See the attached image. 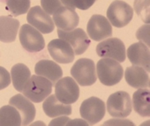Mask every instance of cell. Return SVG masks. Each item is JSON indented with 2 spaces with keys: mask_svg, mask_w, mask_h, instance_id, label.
Masks as SVG:
<instances>
[{
  "mask_svg": "<svg viewBox=\"0 0 150 126\" xmlns=\"http://www.w3.org/2000/svg\"><path fill=\"white\" fill-rule=\"evenodd\" d=\"M71 74L74 80L81 87L92 86L97 80L94 62L86 58H80L74 63Z\"/></svg>",
  "mask_w": 150,
  "mask_h": 126,
  "instance_id": "obj_3",
  "label": "cell"
},
{
  "mask_svg": "<svg viewBox=\"0 0 150 126\" xmlns=\"http://www.w3.org/2000/svg\"><path fill=\"white\" fill-rule=\"evenodd\" d=\"M9 105H12L19 111L22 124L21 125H28L36 117V108L34 104L24 95L17 94L9 99Z\"/></svg>",
  "mask_w": 150,
  "mask_h": 126,
  "instance_id": "obj_15",
  "label": "cell"
},
{
  "mask_svg": "<svg viewBox=\"0 0 150 126\" xmlns=\"http://www.w3.org/2000/svg\"><path fill=\"white\" fill-rule=\"evenodd\" d=\"M133 17V9L126 2L115 0L107 9V18L115 27L122 28L131 22Z\"/></svg>",
  "mask_w": 150,
  "mask_h": 126,
  "instance_id": "obj_5",
  "label": "cell"
},
{
  "mask_svg": "<svg viewBox=\"0 0 150 126\" xmlns=\"http://www.w3.org/2000/svg\"><path fill=\"white\" fill-rule=\"evenodd\" d=\"M98 0H73V4L75 8H77L81 10H86L91 8L95 2Z\"/></svg>",
  "mask_w": 150,
  "mask_h": 126,
  "instance_id": "obj_29",
  "label": "cell"
},
{
  "mask_svg": "<svg viewBox=\"0 0 150 126\" xmlns=\"http://www.w3.org/2000/svg\"><path fill=\"white\" fill-rule=\"evenodd\" d=\"M53 85L49 80L40 75H32L24 87L23 95L33 103L43 102L52 92Z\"/></svg>",
  "mask_w": 150,
  "mask_h": 126,
  "instance_id": "obj_2",
  "label": "cell"
},
{
  "mask_svg": "<svg viewBox=\"0 0 150 126\" xmlns=\"http://www.w3.org/2000/svg\"><path fill=\"white\" fill-rule=\"evenodd\" d=\"M97 54L101 58H109L123 63L126 60V47L119 38L113 37L102 41L96 48Z\"/></svg>",
  "mask_w": 150,
  "mask_h": 126,
  "instance_id": "obj_8",
  "label": "cell"
},
{
  "mask_svg": "<svg viewBox=\"0 0 150 126\" xmlns=\"http://www.w3.org/2000/svg\"><path fill=\"white\" fill-rule=\"evenodd\" d=\"M22 120L19 111L12 105H6L0 108V126H20Z\"/></svg>",
  "mask_w": 150,
  "mask_h": 126,
  "instance_id": "obj_23",
  "label": "cell"
},
{
  "mask_svg": "<svg viewBox=\"0 0 150 126\" xmlns=\"http://www.w3.org/2000/svg\"><path fill=\"white\" fill-rule=\"evenodd\" d=\"M35 72L36 75L49 80L53 86L55 85L56 82L63 76V70L61 67L54 61L47 59L40 60L36 63Z\"/></svg>",
  "mask_w": 150,
  "mask_h": 126,
  "instance_id": "obj_17",
  "label": "cell"
},
{
  "mask_svg": "<svg viewBox=\"0 0 150 126\" xmlns=\"http://www.w3.org/2000/svg\"><path fill=\"white\" fill-rule=\"evenodd\" d=\"M42 108L45 114L50 118H55L62 115H71L72 108L71 104H64L59 102L54 95H49L44 99Z\"/></svg>",
  "mask_w": 150,
  "mask_h": 126,
  "instance_id": "obj_19",
  "label": "cell"
},
{
  "mask_svg": "<svg viewBox=\"0 0 150 126\" xmlns=\"http://www.w3.org/2000/svg\"><path fill=\"white\" fill-rule=\"evenodd\" d=\"M47 50L50 56L57 63H71L75 59L73 48L63 39L52 40L47 45Z\"/></svg>",
  "mask_w": 150,
  "mask_h": 126,
  "instance_id": "obj_13",
  "label": "cell"
},
{
  "mask_svg": "<svg viewBox=\"0 0 150 126\" xmlns=\"http://www.w3.org/2000/svg\"><path fill=\"white\" fill-rule=\"evenodd\" d=\"M97 75L100 82L108 87H112L121 80L124 70L122 66L115 59L103 58L97 63Z\"/></svg>",
  "mask_w": 150,
  "mask_h": 126,
  "instance_id": "obj_1",
  "label": "cell"
},
{
  "mask_svg": "<svg viewBox=\"0 0 150 126\" xmlns=\"http://www.w3.org/2000/svg\"><path fill=\"white\" fill-rule=\"evenodd\" d=\"M105 104L98 97L92 96L81 103L80 114L88 125H93L102 120L105 115Z\"/></svg>",
  "mask_w": 150,
  "mask_h": 126,
  "instance_id": "obj_7",
  "label": "cell"
},
{
  "mask_svg": "<svg viewBox=\"0 0 150 126\" xmlns=\"http://www.w3.org/2000/svg\"><path fill=\"white\" fill-rule=\"evenodd\" d=\"M133 108L142 117L150 116V92L148 88H140L132 96Z\"/></svg>",
  "mask_w": 150,
  "mask_h": 126,
  "instance_id": "obj_21",
  "label": "cell"
},
{
  "mask_svg": "<svg viewBox=\"0 0 150 126\" xmlns=\"http://www.w3.org/2000/svg\"><path fill=\"white\" fill-rule=\"evenodd\" d=\"M137 37L141 42H143L147 44V46H149V25H145L141 26V28L137 31Z\"/></svg>",
  "mask_w": 150,
  "mask_h": 126,
  "instance_id": "obj_28",
  "label": "cell"
},
{
  "mask_svg": "<svg viewBox=\"0 0 150 126\" xmlns=\"http://www.w3.org/2000/svg\"><path fill=\"white\" fill-rule=\"evenodd\" d=\"M129 61L136 66H140L147 72L150 70L149 48L142 42L132 44L127 49Z\"/></svg>",
  "mask_w": 150,
  "mask_h": 126,
  "instance_id": "obj_16",
  "label": "cell"
},
{
  "mask_svg": "<svg viewBox=\"0 0 150 126\" xmlns=\"http://www.w3.org/2000/svg\"><path fill=\"white\" fill-rule=\"evenodd\" d=\"M67 125L70 126H74V125H77V126H87L88 124L86 123V121L82 120V119H79V118H76L74 120H70L68 123H67Z\"/></svg>",
  "mask_w": 150,
  "mask_h": 126,
  "instance_id": "obj_32",
  "label": "cell"
},
{
  "mask_svg": "<svg viewBox=\"0 0 150 126\" xmlns=\"http://www.w3.org/2000/svg\"><path fill=\"white\" fill-rule=\"evenodd\" d=\"M11 79L16 91L22 92L24 87L31 77V71L24 63H16L11 69Z\"/></svg>",
  "mask_w": 150,
  "mask_h": 126,
  "instance_id": "obj_22",
  "label": "cell"
},
{
  "mask_svg": "<svg viewBox=\"0 0 150 126\" xmlns=\"http://www.w3.org/2000/svg\"><path fill=\"white\" fill-rule=\"evenodd\" d=\"M58 36L60 39L66 41L75 53V55H81L84 53L91 44V41L88 39V36L82 29L75 28L70 32H64L58 29Z\"/></svg>",
  "mask_w": 150,
  "mask_h": 126,
  "instance_id": "obj_10",
  "label": "cell"
},
{
  "mask_svg": "<svg viewBox=\"0 0 150 126\" xmlns=\"http://www.w3.org/2000/svg\"><path fill=\"white\" fill-rule=\"evenodd\" d=\"M60 2L62 3V4H64V6H67V7H70L75 9V6L73 4V0H60Z\"/></svg>",
  "mask_w": 150,
  "mask_h": 126,
  "instance_id": "obj_33",
  "label": "cell"
},
{
  "mask_svg": "<svg viewBox=\"0 0 150 126\" xmlns=\"http://www.w3.org/2000/svg\"><path fill=\"white\" fill-rule=\"evenodd\" d=\"M134 125L132 121L130 120H120V119H110L106 121L105 124H103V125Z\"/></svg>",
  "mask_w": 150,
  "mask_h": 126,
  "instance_id": "obj_31",
  "label": "cell"
},
{
  "mask_svg": "<svg viewBox=\"0 0 150 126\" xmlns=\"http://www.w3.org/2000/svg\"><path fill=\"white\" fill-rule=\"evenodd\" d=\"M107 110L114 118H127L132 110L130 95L123 91L110 95L107 100Z\"/></svg>",
  "mask_w": 150,
  "mask_h": 126,
  "instance_id": "obj_4",
  "label": "cell"
},
{
  "mask_svg": "<svg viewBox=\"0 0 150 126\" xmlns=\"http://www.w3.org/2000/svg\"><path fill=\"white\" fill-rule=\"evenodd\" d=\"M80 88L71 77L60 78L55 84V96L64 104L75 103L79 98Z\"/></svg>",
  "mask_w": 150,
  "mask_h": 126,
  "instance_id": "obj_9",
  "label": "cell"
},
{
  "mask_svg": "<svg viewBox=\"0 0 150 126\" xmlns=\"http://www.w3.org/2000/svg\"><path fill=\"white\" fill-rule=\"evenodd\" d=\"M11 82L10 75L6 69L0 66V90L5 89Z\"/></svg>",
  "mask_w": 150,
  "mask_h": 126,
  "instance_id": "obj_27",
  "label": "cell"
},
{
  "mask_svg": "<svg viewBox=\"0 0 150 126\" xmlns=\"http://www.w3.org/2000/svg\"><path fill=\"white\" fill-rule=\"evenodd\" d=\"M88 37L93 41L99 42L110 37L113 35L112 26L107 18L100 15H93L87 25Z\"/></svg>",
  "mask_w": 150,
  "mask_h": 126,
  "instance_id": "obj_11",
  "label": "cell"
},
{
  "mask_svg": "<svg viewBox=\"0 0 150 126\" xmlns=\"http://www.w3.org/2000/svg\"><path fill=\"white\" fill-rule=\"evenodd\" d=\"M20 27V22L10 16H0V41L3 42H13Z\"/></svg>",
  "mask_w": 150,
  "mask_h": 126,
  "instance_id": "obj_20",
  "label": "cell"
},
{
  "mask_svg": "<svg viewBox=\"0 0 150 126\" xmlns=\"http://www.w3.org/2000/svg\"><path fill=\"white\" fill-rule=\"evenodd\" d=\"M70 120H71L70 118H68V117H66V115H64V116H62V117H60V118H55V119L52 120V121L50 122L49 125H50V126H53V125H57V126L67 125V123H68V122H69Z\"/></svg>",
  "mask_w": 150,
  "mask_h": 126,
  "instance_id": "obj_30",
  "label": "cell"
},
{
  "mask_svg": "<svg viewBox=\"0 0 150 126\" xmlns=\"http://www.w3.org/2000/svg\"><path fill=\"white\" fill-rule=\"evenodd\" d=\"M134 9L143 22L147 24L149 23V0H135Z\"/></svg>",
  "mask_w": 150,
  "mask_h": 126,
  "instance_id": "obj_25",
  "label": "cell"
},
{
  "mask_svg": "<svg viewBox=\"0 0 150 126\" xmlns=\"http://www.w3.org/2000/svg\"><path fill=\"white\" fill-rule=\"evenodd\" d=\"M7 8L14 17L26 14L31 7V0H7Z\"/></svg>",
  "mask_w": 150,
  "mask_h": 126,
  "instance_id": "obj_24",
  "label": "cell"
},
{
  "mask_svg": "<svg viewBox=\"0 0 150 126\" xmlns=\"http://www.w3.org/2000/svg\"><path fill=\"white\" fill-rule=\"evenodd\" d=\"M19 37L21 46L29 53H38L45 47L42 33L30 25L25 24L21 27Z\"/></svg>",
  "mask_w": 150,
  "mask_h": 126,
  "instance_id": "obj_6",
  "label": "cell"
},
{
  "mask_svg": "<svg viewBox=\"0 0 150 126\" xmlns=\"http://www.w3.org/2000/svg\"><path fill=\"white\" fill-rule=\"evenodd\" d=\"M40 1H41L42 8L49 15H54L59 8L63 6L60 0H40Z\"/></svg>",
  "mask_w": 150,
  "mask_h": 126,
  "instance_id": "obj_26",
  "label": "cell"
},
{
  "mask_svg": "<svg viewBox=\"0 0 150 126\" xmlns=\"http://www.w3.org/2000/svg\"><path fill=\"white\" fill-rule=\"evenodd\" d=\"M125 79L127 84L133 88H148L149 87V76L143 68L140 66L128 67L125 72Z\"/></svg>",
  "mask_w": 150,
  "mask_h": 126,
  "instance_id": "obj_18",
  "label": "cell"
},
{
  "mask_svg": "<svg viewBox=\"0 0 150 126\" xmlns=\"http://www.w3.org/2000/svg\"><path fill=\"white\" fill-rule=\"evenodd\" d=\"M27 22L42 34L51 33L54 30V23L50 15L40 6L30 8L26 16Z\"/></svg>",
  "mask_w": 150,
  "mask_h": 126,
  "instance_id": "obj_12",
  "label": "cell"
},
{
  "mask_svg": "<svg viewBox=\"0 0 150 126\" xmlns=\"http://www.w3.org/2000/svg\"><path fill=\"white\" fill-rule=\"evenodd\" d=\"M79 20V15L75 9L67 6H61L53 16V21L58 29L64 32H70L77 27Z\"/></svg>",
  "mask_w": 150,
  "mask_h": 126,
  "instance_id": "obj_14",
  "label": "cell"
}]
</instances>
